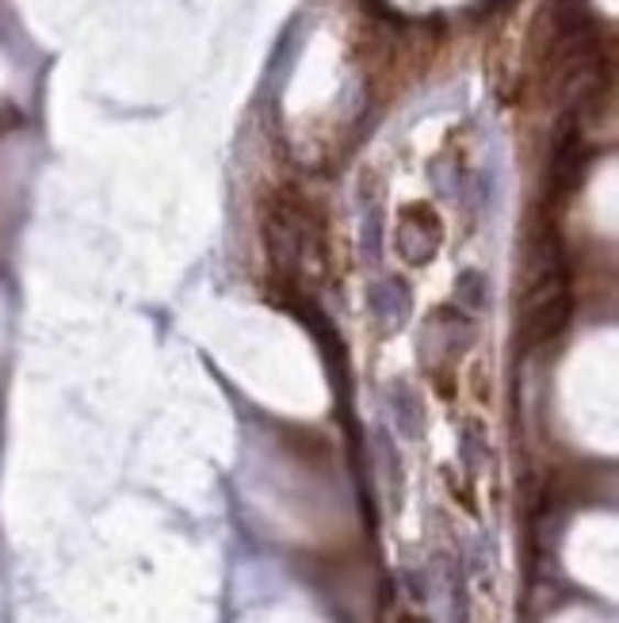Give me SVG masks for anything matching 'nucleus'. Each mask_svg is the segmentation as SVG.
Returning a JSON list of instances; mask_svg holds the SVG:
<instances>
[{
  "mask_svg": "<svg viewBox=\"0 0 619 623\" xmlns=\"http://www.w3.org/2000/svg\"><path fill=\"white\" fill-rule=\"evenodd\" d=\"M367 307H372L375 322L387 333L401 330L409 322V310H413V294H409V283L398 276H383L372 283V294H367Z\"/></svg>",
  "mask_w": 619,
  "mask_h": 623,
  "instance_id": "f257e3e1",
  "label": "nucleus"
},
{
  "mask_svg": "<svg viewBox=\"0 0 619 623\" xmlns=\"http://www.w3.org/2000/svg\"><path fill=\"white\" fill-rule=\"evenodd\" d=\"M455 307L471 310V314H482L489 307V276L478 268H466L455 276Z\"/></svg>",
  "mask_w": 619,
  "mask_h": 623,
  "instance_id": "f03ea898",
  "label": "nucleus"
}]
</instances>
